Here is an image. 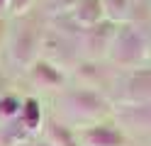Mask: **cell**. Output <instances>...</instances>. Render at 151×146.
Segmentation results:
<instances>
[{
  "label": "cell",
  "mask_w": 151,
  "mask_h": 146,
  "mask_svg": "<svg viewBox=\"0 0 151 146\" xmlns=\"http://www.w3.org/2000/svg\"><path fill=\"white\" fill-rule=\"evenodd\" d=\"M68 100H71V110L78 112V114H83V117L98 114L102 110V100H100L95 93H73Z\"/></svg>",
  "instance_id": "obj_3"
},
{
  "label": "cell",
  "mask_w": 151,
  "mask_h": 146,
  "mask_svg": "<svg viewBox=\"0 0 151 146\" xmlns=\"http://www.w3.org/2000/svg\"><path fill=\"white\" fill-rule=\"evenodd\" d=\"M27 3H29V0H10V3H7V7H10L12 12H22V10L27 7Z\"/></svg>",
  "instance_id": "obj_10"
},
{
  "label": "cell",
  "mask_w": 151,
  "mask_h": 146,
  "mask_svg": "<svg viewBox=\"0 0 151 146\" xmlns=\"http://www.w3.org/2000/svg\"><path fill=\"white\" fill-rule=\"evenodd\" d=\"M81 146H124V136L115 127H90L81 132Z\"/></svg>",
  "instance_id": "obj_1"
},
{
  "label": "cell",
  "mask_w": 151,
  "mask_h": 146,
  "mask_svg": "<svg viewBox=\"0 0 151 146\" xmlns=\"http://www.w3.org/2000/svg\"><path fill=\"white\" fill-rule=\"evenodd\" d=\"M141 49H144V44H141L139 34L132 32V29H124V32L117 37V42H115V58L119 63H132V61H137V58L144 54Z\"/></svg>",
  "instance_id": "obj_2"
},
{
  "label": "cell",
  "mask_w": 151,
  "mask_h": 146,
  "mask_svg": "<svg viewBox=\"0 0 151 146\" xmlns=\"http://www.w3.org/2000/svg\"><path fill=\"white\" fill-rule=\"evenodd\" d=\"M102 17V5L100 0H78L76 5V19L86 27H95Z\"/></svg>",
  "instance_id": "obj_4"
},
{
  "label": "cell",
  "mask_w": 151,
  "mask_h": 146,
  "mask_svg": "<svg viewBox=\"0 0 151 146\" xmlns=\"http://www.w3.org/2000/svg\"><path fill=\"white\" fill-rule=\"evenodd\" d=\"M20 102L15 100V97H5V100H0V112H5L7 117H17L20 114Z\"/></svg>",
  "instance_id": "obj_9"
},
{
  "label": "cell",
  "mask_w": 151,
  "mask_h": 146,
  "mask_svg": "<svg viewBox=\"0 0 151 146\" xmlns=\"http://www.w3.org/2000/svg\"><path fill=\"white\" fill-rule=\"evenodd\" d=\"M102 7L110 12L112 19H119L127 15V7H129V0H102Z\"/></svg>",
  "instance_id": "obj_6"
},
{
  "label": "cell",
  "mask_w": 151,
  "mask_h": 146,
  "mask_svg": "<svg viewBox=\"0 0 151 146\" xmlns=\"http://www.w3.org/2000/svg\"><path fill=\"white\" fill-rule=\"evenodd\" d=\"M20 119L29 132L37 129V124H39V107H37V100H27L24 102L22 112H20Z\"/></svg>",
  "instance_id": "obj_5"
},
{
  "label": "cell",
  "mask_w": 151,
  "mask_h": 146,
  "mask_svg": "<svg viewBox=\"0 0 151 146\" xmlns=\"http://www.w3.org/2000/svg\"><path fill=\"white\" fill-rule=\"evenodd\" d=\"M51 146H81V144H76L73 141V136L66 132V129H61V127H51Z\"/></svg>",
  "instance_id": "obj_7"
},
{
  "label": "cell",
  "mask_w": 151,
  "mask_h": 146,
  "mask_svg": "<svg viewBox=\"0 0 151 146\" xmlns=\"http://www.w3.org/2000/svg\"><path fill=\"white\" fill-rule=\"evenodd\" d=\"M34 78H37V81H42V78H44V81H49V83H59L61 81V76L56 73L49 63H37L34 66Z\"/></svg>",
  "instance_id": "obj_8"
},
{
  "label": "cell",
  "mask_w": 151,
  "mask_h": 146,
  "mask_svg": "<svg viewBox=\"0 0 151 146\" xmlns=\"http://www.w3.org/2000/svg\"><path fill=\"white\" fill-rule=\"evenodd\" d=\"M7 3H10V0H0V5H7Z\"/></svg>",
  "instance_id": "obj_11"
},
{
  "label": "cell",
  "mask_w": 151,
  "mask_h": 146,
  "mask_svg": "<svg viewBox=\"0 0 151 146\" xmlns=\"http://www.w3.org/2000/svg\"><path fill=\"white\" fill-rule=\"evenodd\" d=\"M34 146H51V144H34Z\"/></svg>",
  "instance_id": "obj_12"
}]
</instances>
